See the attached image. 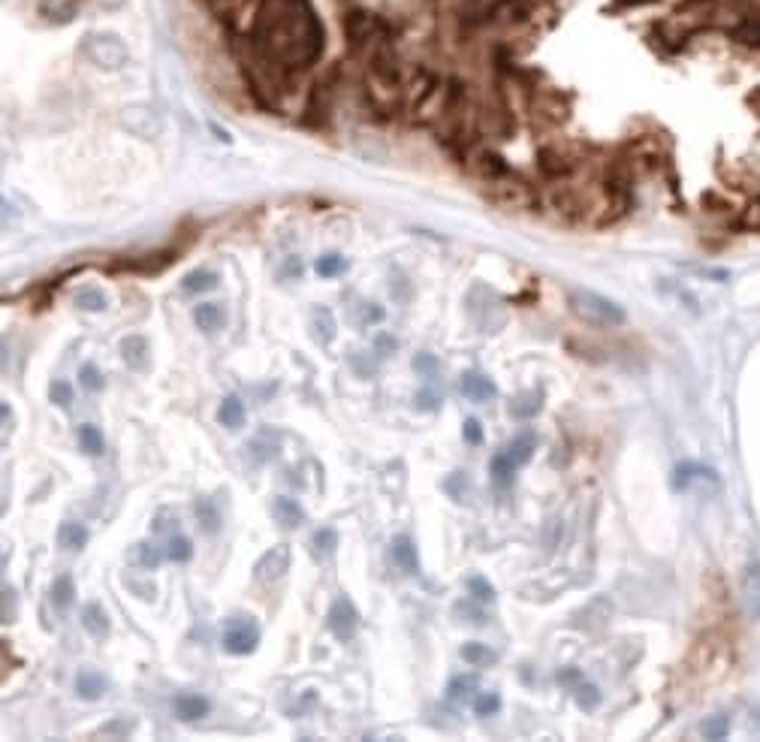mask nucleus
<instances>
[{"label": "nucleus", "mask_w": 760, "mask_h": 742, "mask_svg": "<svg viewBox=\"0 0 760 742\" xmlns=\"http://www.w3.org/2000/svg\"><path fill=\"white\" fill-rule=\"evenodd\" d=\"M242 43L257 61L299 76L323 58L326 31L311 0H260Z\"/></svg>", "instance_id": "obj_1"}, {"label": "nucleus", "mask_w": 760, "mask_h": 742, "mask_svg": "<svg viewBox=\"0 0 760 742\" xmlns=\"http://www.w3.org/2000/svg\"><path fill=\"white\" fill-rule=\"evenodd\" d=\"M700 730H703L706 739H724V736L730 733V718H727V715H712V718L703 721Z\"/></svg>", "instance_id": "obj_42"}, {"label": "nucleus", "mask_w": 760, "mask_h": 742, "mask_svg": "<svg viewBox=\"0 0 760 742\" xmlns=\"http://www.w3.org/2000/svg\"><path fill=\"white\" fill-rule=\"evenodd\" d=\"M82 52H85L97 67H103V70H115V67H121L124 58H127L124 46H121L115 37H88L85 46H82Z\"/></svg>", "instance_id": "obj_10"}, {"label": "nucleus", "mask_w": 760, "mask_h": 742, "mask_svg": "<svg viewBox=\"0 0 760 742\" xmlns=\"http://www.w3.org/2000/svg\"><path fill=\"white\" fill-rule=\"evenodd\" d=\"M691 480H709V483H718V474H715V468L700 465V462H679V465L673 468L670 486H673V492H685V489L691 486Z\"/></svg>", "instance_id": "obj_13"}, {"label": "nucleus", "mask_w": 760, "mask_h": 742, "mask_svg": "<svg viewBox=\"0 0 760 742\" xmlns=\"http://www.w3.org/2000/svg\"><path fill=\"white\" fill-rule=\"evenodd\" d=\"M79 444H82V450H85L88 456H103V450H106L103 432H100L97 426H91V423L79 426Z\"/></svg>", "instance_id": "obj_33"}, {"label": "nucleus", "mask_w": 760, "mask_h": 742, "mask_svg": "<svg viewBox=\"0 0 760 742\" xmlns=\"http://www.w3.org/2000/svg\"><path fill=\"white\" fill-rule=\"evenodd\" d=\"M362 320H365V323H377V320H384V308H377V305L371 302V308H365Z\"/></svg>", "instance_id": "obj_55"}, {"label": "nucleus", "mask_w": 760, "mask_h": 742, "mask_svg": "<svg viewBox=\"0 0 760 742\" xmlns=\"http://www.w3.org/2000/svg\"><path fill=\"white\" fill-rule=\"evenodd\" d=\"M197 516H200V522H203V528H206L209 534H215V531H218L221 516H218V510H215L209 501H197Z\"/></svg>", "instance_id": "obj_46"}, {"label": "nucleus", "mask_w": 760, "mask_h": 742, "mask_svg": "<svg viewBox=\"0 0 760 742\" xmlns=\"http://www.w3.org/2000/svg\"><path fill=\"white\" fill-rule=\"evenodd\" d=\"M218 287V275L209 272V269H197V272H187L181 278V290L184 293H206V290H215Z\"/></svg>", "instance_id": "obj_27"}, {"label": "nucleus", "mask_w": 760, "mask_h": 742, "mask_svg": "<svg viewBox=\"0 0 760 742\" xmlns=\"http://www.w3.org/2000/svg\"><path fill=\"white\" fill-rule=\"evenodd\" d=\"M462 438L471 444V447H477L480 441H483V426H480V420H465V426H462Z\"/></svg>", "instance_id": "obj_50"}, {"label": "nucleus", "mask_w": 760, "mask_h": 742, "mask_svg": "<svg viewBox=\"0 0 760 742\" xmlns=\"http://www.w3.org/2000/svg\"><path fill=\"white\" fill-rule=\"evenodd\" d=\"M124 124H127L133 133H139V136L157 133V118H154L148 109H127V112H124Z\"/></svg>", "instance_id": "obj_28"}, {"label": "nucleus", "mask_w": 760, "mask_h": 742, "mask_svg": "<svg viewBox=\"0 0 760 742\" xmlns=\"http://www.w3.org/2000/svg\"><path fill=\"white\" fill-rule=\"evenodd\" d=\"M393 559H396V565H399L405 574L420 577V552H417V543H414L408 534H399V537L393 540Z\"/></svg>", "instance_id": "obj_14"}, {"label": "nucleus", "mask_w": 760, "mask_h": 742, "mask_svg": "<svg viewBox=\"0 0 760 742\" xmlns=\"http://www.w3.org/2000/svg\"><path fill=\"white\" fill-rule=\"evenodd\" d=\"M459 655H462V661L471 664V667H492V664H498V652L489 649L486 643H465V646L459 649Z\"/></svg>", "instance_id": "obj_24"}, {"label": "nucleus", "mask_w": 760, "mask_h": 742, "mask_svg": "<svg viewBox=\"0 0 760 742\" xmlns=\"http://www.w3.org/2000/svg\"><path fill=\"white\" fill-rule=\"evenodd\" d=\"M414 408H417V411H438V408H441V396H438L435 390H420V393L414 396Z\"/></svg>", "instance_id": "obj_48"}, {"label": "nucleus", "mask_w": 760, "mask_h": 742, "mask_svg": "<svg viewBox=\"0 0 760 742\" xmlns=\"http://www.w3.org/2000/svg\"><path fill=\"white\" fill-rule=\"evenodd\" d=\"M338 546V531L335 528H317L314 537H311V549H314V559H329V555L335 552Z\"/></svg>", "instance_id": "obj_29"}, {"label": "nucleus", "mask_w": 760, "mask_h": 742, "mask_svg": "<svg viewBox=\"0 0 760 742\" xmlns=\"http://www.w3.org/2000/svg\"><path fill=\"white\" fill-rule=\"evenodd\" d=\"M555 679H558V685L574 688L577 682H583V673H580L577 667H564V670H558V673H555Z\"/></svg>", "instance_id": "obj_52"}, {"label": "nucleus", "mask_w": 760, "mask_h": 742, "mask_svg": "<svg viewBox=\"0 0 760 742\" xmlns=\"http://www.w3.org/2000/svg\"><path fill=\"white\" fill-rule=\"evenodd\" d=\"M335 4L341 7V10H347V7H353V4H359V0H335Z\"/></svg>", "instance_id": "obj_57"}, {"label": "nucleus", "mask_w": 760, "mask_h": 742, "mask_svg": "<svg viewBox=\"0 0 760 742\" xmlns=\"http://www.w3.org/2000/svg\"><path fill=\"white\" fill-rule=\"evenodd\" d=\"M396 347H399V341H396L393 335H380V338H377V350H380V356H390Z\"/></svg>", "instance_id": "obj_53"}, {"label": "nucleus", "mask_w": 760, "mask_h": 742, "mask_svg": "<svg viewBox=\"0 0 760 742\" xmlns=\"http://www.w3.org/2000/svg\"><path fill=\"white\" fill-rule=\"evenodd\" d=\"M477 688H480V679H477L474 673H462V676H453V679H450L447 697H450V700H468Z\"/></svg>", "instance_id": "obj_31"}, {"label": "nucleus", "mask_w": 760, "mask_h": 742, "mask_svg": "<svg viewBox=\"0 0 760 742\" xmlns=\"http://www.w3.org/2000/svg\"><path fill=\"white\" fill-rule=\"evenodd\" d=\"M335 335H338V323H335L332 311L329 308H314V314H311V338L320 347H329L335 341Z\"/></svg>", "instance_id": "obj_16"}, {"label": "nucleus", "mask_w": 760, "mask_h": 742, "mask_svg": "<svg viewBox=\"0 0 760 742\" xmlns=\"http://www.w3.org/2000/svg\"><path fill=\"white\" fill-rule=\"evenodd\" d=\"M287 571H290V546L287 543H275L272 549H266L260 559H257L254 580L257 583H278Z\"/></svg>", "instance_id": "obj_8"}, {"label": "nucleus", "mask_w": 760, "mask_h": 742, "mask_svg": "<svg viewBox=\"0 0 760 742\" xmlns=\"http://www.w3.org/2000/svg\"><path fill=\"white\" fill-rule=\"evenodd\" d=\"M190 555H194V543H190L187 537H181V534H172V537H169V546H166V559H172V562H187Z\"/></svg>", "instance_id": "obj_38"}, {"label": "nucleus", "mask_w": 760, "mask_h": 742, "mask_svg": "<svg viewBox=\"0 0 760 742\" xmlns=\"http://www.w3.org/2000/svg\"><path fill=\"white\" fill-rule=\"evenodd\" d=\"M441 486H444V492H447L453 501H462V498H465V492H468V486H471V480L465 477V471H453V474H450Z\"/></svg>", "instance_id": "obj_40"}, {"label": "nucleus", "mask_w": 760, "mask_h": 742, "mask_svg": "<svg viewBox=\"0 0 760 742\" xmlns=\"http://www.w3.org/2000/svg\"><path fill=\"white\" fill-rule=\"evenodd\" d=\"M483 197L504 209V212H537L540 209V191L537 184H531L525 175L507 169L501 178L495 181H486L483 184Z\"/></svg>", "instance_id": "obj_3"}, {"label": "nucleus", "mask_w": 760, "mask_h": 742, "mask_svg": "<svg viewBox=\"0 0 760 742\" xmlns=\"http://www.w3.org/2000/svg\"><path fill=\"white\" fill-rule=\"evenodd\" d=\"M411 365H414L417 375H423V378H435V375H438V368H441V362H438V356H435V353H417Z\"/></svg>", "instance_id": "obj_43"}, {"label": "nucleus", "mask_w": 760, "mask_h": 742, "mask_svg": "<svg viewBox=\"0 0 760 742\" xmlns=\"http://www.w3.org/2000/svg\"><path fill=\"white\" fill-rule=\"evenodd\" d=\"M326 625L329 631L344 643V640H353V634L359 631V610L350 598H335L332 607H329V616H326Z\"/></svg>", "instance_id": "obj_9"}, {"label": "nucleus", "mask_w": 760, "mask_h": 742, "mask_svg": "<svg viewBox=\"0 0 760 742\" xmlns=\"http://www.w3.org/2000/svg\"><path fill=\"white\" fill-rule=\"evenodd\" d=\"M567 302H570V311L589 326L616 329V326H625V320H628V311L619 302H613L595 290H570Z\"/></svg>", "instance_id": "obj_4"}, {"label": "nucleus", "mask_w": 760, "mask_h": 742, "mask_svg": "<svg viewBox=\"0 0 760 742\" xmlns=\"http://www.w3.org/2000/svg\"><path fill=\"white\" fill-rule=\"evenodd\" d=\"M302 269H305V266H302V260H299V257H290L281 275H284V278H293V275L299 278V275H302Z\"/></svg>", "instance_id": "obj_54"}, {"label": "nucleus", "mask_w": 760, "mask_h": 742, "mask_svg": "<svg viewBox=\"0 0 760 742\" xmlns=\"http://www.w3.org/2000/svg\"><path fill=\"white\" fill-rule=\"evenodd\" d=\"M58 543L67 549V552H79L85 543H88V528L82 522H64L58 528Z\"/></svg>", "instance_id": "obj_26"}, {"label": "nucleus", "mask_w": 760, "mask_h": 742, "mask_svg": "<svg viewBox=\"0 0 760 742\" xmlns=\"http://www.w3.org/2000/svg\"><path fill=\"white\" fill-rule=\"evenodd\" d=\"M703 209H706V212H730V209H733V203H730V200H724L721 194L709 191V194H703Z\"/></svg>", "instance_id": "obj_49"}, {"label": "nucleus", "mask_w": 760, "mask_h": 742, "mask_svg": "<svg viewBox=\"0 0 760 742\" xmlns=\"http://www.w3.org/2000/svg\"><path fill=\"white\" fill-rule=\"evenodd\" d=\"M221 646H224L227 655H236V658L251 655V652H257V646H260V628H257L254 622H248L245 616H233V619L227 622V631H224V637H221Z\"/></svg>", "instance_id": "obj_7"}, {"label": "nucleus", "mask_w": 760, "mask_h": 742, "mask_svg": "<svg viewBox=\"0 0 760 742\" xmlns=\"http://www.w3.org/2000/svg\"><path fill=\"white\" fill-rule=\"evenodd\" d=\"M109 691V679L103 673H94V670H82L76 676V694L82 700H100L103 694Z\"/></svg>", "instance_id": "obj_20"}, {"label": "nucleus", "mask_w": 760, "mask_h": 742, "mask_svg": "<svg viewBox=\"0 0 760 742\" xmlns=\"http://www.w3.org/2000/svg\"><path fill=\"white\" fill-rule=\"evenodd\" d=\"M121 359L127 362V368L142 371L148 365V341L142 335H127L121 341Z\"/></svg>", "instance_id": "obj_21"}, {"label": "nucleus", "mask_w": 760, "mask_h": 742, "mask_svg": "<svg viewBox=\"0 0 760 742\" xmlns=\"http://www.w3.org/2000/svg\"><path fill=\"white\" fill-rule=\"evenodd\" d=\"M468 595H471V601H477V604H483V607H489V604H495V586L489 583V580H483V577H471L468 580Z\"/></svg>", "instance_id": "obj_36"}, {"label": "nucleus", "mask_w": 760, "mask_h": 742, "mask_svg": "<svg viewBox=\"0 0 760 742\" xmlns=\"http://www.w3.org/2000/svg\"><path fill=\"white\" fill-rule=\"evenodd\" d=\"M79 384H82L85 390H91V393H100V390L106 387V381H103V375H100V368H97V365H82V371H79Z\"/></svg>", "instance_id": "obj_44"}, {"label": "nucleus", "mask_w": 760, "mask_h": 742, "mask_svg": "<svg viewBox=\"0 0 760 742\" xmlns=\"http://www.w3.org/2000/svg\"><path fill=\"white\" fill-rule=\"evenodd\" d=\"M172 709L181 721H200L203 715H209V700L203 694H178L172 700Z\"/></svg>", "instance_id": "obj_15"}, {"label": "nucleus", "mask_w": 760, "mask_h": 742, "mask_svg": "<svg viewBox=\"0 0 760 742\" xmlns=\"http://www.w3.org/2000/svg\"><path fill=\"white\" fill-rule=\"evenodd\" d=\"M344 79H347V61H335V64H329L311 82L305 106H302V115H299L302 127H308V130H326L332 124L335 100H338V91L344 88Z\"/></svg>", "instance_id": "obj_2"}, {"label": "nucleus", "mask_w": 760, "mask_h": 742, "mask_svg": "<svg viewBox=\"0 0 760 742\" xmlns=\"http://www.w3.org/2000/svg\"><path fill=\"white\" fill-rule=\"evenodd\" d=\"M272 513H275V519L284 525V528H299L302 522H305V510H302V504L296 501V498H290V495H278L275 501H272Z\"/></svg>", "instance_id": "obj_17"}, {"label": "nucleus", "mask_w": 760, "mask_h": 742, "mask_svg": "<svg viewBox=\"0 0 760 742\" xmlns=\"http://www.w3.org/2000/svg\"><path fill=\"white\" fill-rule=\"evenodd\" d=\"M574 697H577V706L586 709V712H592V709L601 706V688L592 685V682H577L574 685Z\"/></svg>", "instance_id": "obj_35"}, {"label": "nucleus", "mask_w": 760, "mask_h": 742, "mask_svg": "<svg viewBox=\"0 0 760 742\" xmlns=\"http://www.w3.org/2000/svg\"><path fill=\"white\" fill-rule=\"evenodd\" d=\"M49 396H52V402H55L58 408H70V402H73V387L64 384V381H55V384L49 387Z\"/></svg>", "instance_id": "obj_47"}, {"label": "nucleus", "mask_w": 760, "mask_h": 742, "mask_svg": "<svg viewBox=\"0 0 760 742\" xmlns=\"http://www.w3.org/2000/svg\"><path fill=\"white\" fill-rule=\"evenodd\" d=\"M456 616H462L465 622H471V625H486V613H483V604H477V601H459L456 607Z\"/></svg>", "instance_id": "obj_41"}, {"label": "nucleus", "mask_w": 760, "mask_h": 742, "mask_svg": "<svg viewBox=\"0 0 760 742\" xmlns=\"http://www.w3.org/2000/svg\"><path fill=\"white\" fill-rule=\"evenodd\" d=\"M525 109L531 112V118L537 124L555 127V124H564L570 118V97L561 88H555V85H549V82L540 79L531 88V94L525 97Z\"/></svg>", "instance_id": "obj_5"}, {"label": "nucleus", "mask_w": 760, "mask_h": 742, "mask_svg": "<svg viewBox=\"0 0 760 742\" xmlns=\"http://www.w3.org/2000/svg\"><path fill=\"white\" fill-rule=\"evenodd\" d=\"M459 393H462L468 402L483 405V402H489V399L498 396V387H495L492 378L480 375V371H465V375L459 378Z\"/></svg>", "instance_id": "obj_12"}, {"label": "nucleus", "mask_w": 760, "mask_h": 742, "mask_svg": "<svg viewBox=\"0 0 760 742\" xmlns=\"http://www.w3.org/2000/svg\"><path fill=\"white\" fill-rule=\"evenodd\" d=\"M136 559H139V565H142L145 571H154V568L163 562V552H157L151 543H139V549H136Z\"/></svg>", "instance_id": "obj_45"}, {"label": "nucleus", "mask_w": 760, "mask_h": 742, "mask_svg": "<svg viewBox=\"0 0 760 742\" xmlns=\"http://www.w3.org/2000/svg\"><path fill=\"white\" fill-rule=\"evenodd\" d=\"M218 423L227 429H239L245 423V402L239 396H227L218 408Z\"/></svg>", "instance_id": "obj_25"}, {"label": "nucleus", "mask_w": 760, "mask_h": 742, "mask_svg": "<svg viewBox=\"0 0 760 742\" xmlns=\"http://www.w3.org/2000/svg\"><path fill=\"white\" fill-rule=\"evenodd\" d=\"M583 157L567 151L561 145H543L537 151V172L546 178V181H564V178H574V172L580 169Z\"/></svg>", "instance_id": "obj_6"}, {"label": "nucleus", "mask_w": 760, "mask_h": 742, "mask_svg": "<svg viewBox=\"0 0 760 742\" xmlns=\"http://www.w3.org/2000/svg\"><path fill=\"white\" fill-rule=\"evenodd\" d=\"M347 260L341 257V254H335V251H329V254H323V257H317V263H314V269H317V275L320 278H338V275H344L347 272Z\"/></svg>", "instance_id": "obj_32"}, {"label": "nucleus", "mask_w": 760, "mask_h": 742, "mask_svg": "<svg viewBox=\"0 0 760 742\" xmlns=\"http://www.w3.org/2000/svg\"><path fill=\"white\" fill-rule=\"evenodd\" d=\"M82 625H85V631H88L91 637H97V640H103V637L109 634V616H106V610H103L100 604H88V607L82 610Z\"/></svg>", "instance_id": "obj_23"}, {"label": "nucleus", "mask_w": 760, "mask_h": 742, "mask_svg": "<svg viewBox=\"0 0 760 742\" xmlns=\"http://www.w3.org/2000/svg\"><path fill=\"white\" fill-rule=\"evenodd\" d=\"M507 411L513 420H534L543 411V390H528V393L516 396Z\"/></svg>", "instance_id": "obj_19"}, {"label": "nucleus", "mask_w": 760, "mask_h": 742, "mask_svg": "<svg viewBox=\"0 0 760 742\" xmlns=\"http://www.w3.org/2000/svg\"><path fill=\"white\" fill-rule=\"evenodd\" d=\"M610 616H613V601L604 598V595H598L583 610L574 613V625L586 628V631H604L610 625Z\"/></svg>", "instance_id": "obj_11"}, {"label": "nucleus", "mask_w": 760, "mask_h": 742, "mask_svg": "<svg viewBox=\"0 0 760 742\" xmlns=\"http://www.w3.org/2000/svg\"><path fill=\"white\" fill-rule=\"evenodd\" d=\"M73 598H76L73 580H70V577H58L55 586H52V604H55L58 610H67V607L73 604Z\"/></svg>", "instance_id": "obj_37"}, {"label": "nucleus", "mask_w": 760, "mask_h": 742, "mask_svg": "<svg viewBox=\"0 0 760 742\" xmlns=\"http://www.w3.org/2000/svg\"><path fill=\"white\" fill-rule=\"evenodd\" d=\"M489 474H492L495 486L507 489V486H513V477H516V465H513V462H510L504 453H498V456L492 459V465H489Z\"/></svg>", "instance_id": "obj_34"}, {"label": "nucleus", "mask_w": 760, "mask_h": 742, "mask_svg": "<svg viewBox=\"0 0 760 742\" xmlns=\"http://www.w3.org/2000/svg\"><path fill=\"white\" fill-rule=\"evenodd\" d=\"M646 4H655V0H610L607 13H625V10H634V7H646Z\"/></svg>", "instance_id": "obj_51"}, {"label": "nucleus", "mask_w": 760, "mask_h": 742, "mask_svg": "<svg viewBox=\"0 0 760 742\" xmlns=\"http://www.w3.org/2000/svg\"><path fill=\"white\" fill-rule=\"evenodd\" d=\"M224 320H227V314H224V308H221L218 302H200V305L194 308V323H197V329L206 332V335H215V332L224 326Z\"/></svg>", "instance_id": "obj_18"}, {"label": "nucleus", "mask_w": 760, "mask_h": 742, "mask_svg": "<svg viewBox=\"0 0 760 742\" xmlns=\"http://www.w3.org/2000/svg\"><path fill=\"white\" fill-rule=\"evenodd\" d=\"M73 302H76V308H82V311H106V308H109V296H106L103 290H97V287H82V290L73 296Z\"/></svg>", "instance_id": "obj_30"}, {"label": "nucleus", "mask_w": 760, "mask_h": 742, "mask_svg": "<svg viewBox=\"0 0 760 742\" xmlns=\"http://www.w3.org/2000/svg\"><path fill=\"white\" fill-rule=\"evenodd\" d=\"M474 712H477L480 718L498 715V712H501V694H495V691H483V694H477V700H474Z\"/></svg>", "instance_id": "obj_39"}, {"label": "nucleus", "mask_w": 760, "mask_h": 742, "mask_svg": "<svg viewBox=\"0 0 760 742\" xmlns=\"http://www.w3.org/2000/svg\"><path fill=\"white\" fill-rule=\"evenodd\" d=\"M534 450H537V438H534L531 432H522V435H516V438L504 447V456L519 468V465H528V462H531Z\"/></svg>", "instance_id": "obj_22"}, {"label": "nucleus", "mask_w": 760, "mask_h": 742, "mask_svg": "<svg viewBox=\"0 0 760 742\" xmlns=\"http://www.w3.org/2000/svg\"><path fill=\"white\" fill-rule=\"evenodd\" d=\"M209 4H212V10H218V13L233 10V0H209Z\"/></svg>", "instance_id": "obj_56"}]
</instances>
